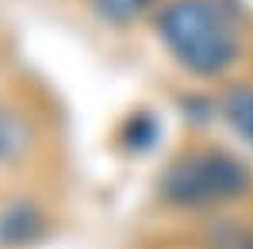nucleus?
I'll return each instance as SVG.
<instances>
[{"label": "nucleus", "mask_w": 253, "mask_h": 249, "mask_svg": "<svg viewBox=\"0 0 253 249\" xmlns=\"http://www.w3.org/2000/svg\"><path fill=\"white\" fill-rule=\"evenodd\" d=\"M162 37L186 68L213 74L233 58V37L213 10L199 0H179L162 14Z\"/></svg>", "instance_id": "nucleus-1"}, {"label": "nucleus", "mask_w": 253, "mask_h": 249, "mask_svg": "<svg viewBox=\"0 0 253 249\" xmlns=\"http://www.w3.org/2000/svg\"><path fill=\"white\" fill-rule=\"evenodd\" d=\"M14 148H17V135H14V125H10L7 118L0 115V158L14 155Z\"/></svg>", "instance_id": "nucleus-2"}]
</instances>
